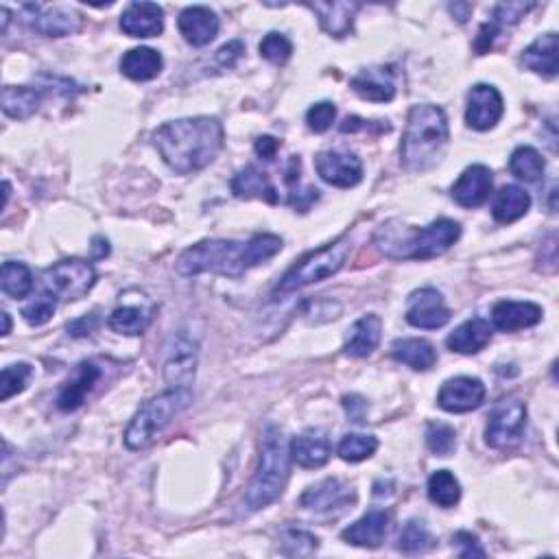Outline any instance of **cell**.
<instances>
[{
  "instance_id": "obj_35",
  "label": "cell",
  "mask_w": 559,
  "mask_h": 559,
  "mask_svg": "<svg viewBox=\"0 0 559 559\" xmlns=\"http://www.w3.org/2000/svg\"><path fill=\"white\" fill-rule=\"evenodd\" d=\"M546 169V162L542 158V153L538 149H533L529 145H520L514 149L509 158V171L511 175H516L522 182H540Z\"/></svg>"
},
{
  "instance_id": "obj_31",
  "label": "cell",
  "mask_w": 559,
  "mask_h": 559,
  "mask_svg": "<svg viewBox=\"0 0 559 559\" xmlns=\"http://www.w3.org/2000/svg\"><path fill=\"white\" fill-rule=\"evenodd\" d=\"M531 208V197L525 188L516 184H507L498 190L492 206V217L496 223L509 225L525 217Z\"/></svg>"
},
{
  "instance_id": "obj_52",
  "label": "cell",
  "mask_w": 559,
  "mask_h": 559,
  "mask_svg": "<svg viewBox=\"0 0 559 559\" xmlns=\"http://www.w3.org/2000/svg\"><path fill=\"white\" fill-rule=\"evenodd\" d=\"M343 407H346L348 415L354 422H363L365 411H367V402L359 396H346L343 398Z\"/></svg>"
},
{
  "instance_id": "obj_12",
  "label": "cell",
  "mask_w": 559,
  "mask_h": 559,
  "mask_svg": "<svg viewBox=\"0 0 559 559\" xmlns=\"http://www.w3.org/2000/svg\"><path fill=\"white\" fill-rule=\"evenodd\" d=\"M505 114V103L498 88L490 83H477L468 92L466 123L474 132H490Z\"/></svg>"
},
{
  "instance_id": "obj_42",
  "label": "cell",
  "mask_w": 559,
  "mask_h": 559,
  "mask_svg": "<svg viewBox=\"0 0 559 559\" xmlns=\"http://www.w3.org/2000/svg\"><path fill=\"white\" fill-rule=\"evenodd\" d=\"M431 544H433V538H431V533H428V529H426L422 520L407 522V527L402 529L400 538H398V549L402 553H407V555L424 553Z\"/></svg>"
},
{
  "instance_id": "obj_44",
  "label": "cell",
  "mask_w": 559,
  "mask_h": 559,
  "mask_svg": "<svg viewBox=\"0 0 559 559\" xmlns=\"http://www.w3.org/2000/svg\"><path fill=\"white\" fill-rule=\"evenodd\" d=\"M57 304L59 302L55 300L51 293L42 291L40 297H35V300L29 306L22 308V317H25L29 326H44L46 321H51Z\"/></svg>"
},
{
  "instance_id": "obj_40",
  "label": "cell",
  "mask_w": 559,
  "mask_h": 559,
  "mask_svg": "<svg viewBox=\"0 0 559 559\" xmlns=\"http://www.w3.org/2000/svg\"><path fill=\"white\" fill-rule=\"evenodd\" d=\"M31 378H33V367L29 363L7 365L3 374H0V400L7 402L11 396L22 394Z\"/></svg>"
},
{
  "instance_id": "obj_17",
  "label": "cell",
  "mask_w": 559,
  "mask_h": 559,
  "mask_svg": "<svg viewBox=\"0 0 559 559\" xmlns=\"http://www.w3.org/2000/svg\"><path fill=\"white\" fill-rule=\"evenodd\" d=\"M356 503V492L348 483L339 479H324L317 485L308 487L302 494L300 505L304 509L317 511V514H330V511H343Z\"/></svg>"
},
{
  "instance_id": "obj_16",
  "label": "cell",
  "mask_w": 559,
  "mask_h": 559,
  "mask_svg": "<svg viewBox=\"0 0 559 559\" xmlns=\"http://www.w3.org/2000/svg\"><path fill=\"white\" fill-rule=\"evenodd\" d=\"M485 400V385L481 378L457 376L442 385L437 394V404L448 413H470L479 409Z\"/></svg>"
},
{
  "instance_id": "obj_6",
  "label": "cell",
  "mask_w": 559,
  "mask_h": 559,
  "mask_svg": "<svg viewBox=\"0 0 559 559\" xmlns=\"http://www.w3.org/2000/svg\"><path fill=\"white\" fill-rule=\"evenodd\" d=\"M190 400H193L190 389H169L147 400L127 426L125 446L129 450H145L151 446L164 428L188 407Z\"/></svg>"
},
{
  "instance_id": "obj_10",
  "label": "cell",
  "mask_w": 559,
  "mask_h": 559,
  "mask_svg": "<svg viewBox=\"0 0 559 559\" xmlns=\"http://www.w3.org/2000/svg\"><path fill=\"white\" fill-rule=\"evenodd\" d=\"M527 426V404L516 398L501 400L490 413L485 428V444L496 450L511 448L520 442Z\"/></svg>"
},
{
  "instance_id": "obj_5",
  "label": "cell",
  "mask_w": 559,
  "mask_h": 559,
  "mask_svg": "<svg viewBox=\"0 0 559 559\" xmlns=\"http://www.w3.org/2000/svg\"><path fill=\"white\" fill-rule=\"evenodd\" d=\"M291 461V450L282 428L269 424L263 433L258 472L247 494L243 496L245 511H260L278 501L291 477Z\"/></svg>"
},
{
  "instance_id": "obj_30",
  "label": "cell",
  "mask_w": 559,
  "mask_h": 559,
  "mask_svg": "<svg viewBox=\"0 0 559 559\" xmlns=\"http://www.w3.org/2000/svg\"><path fill=\"white\" fill-rule=\"evenodd\" d=\"M522 66L531 73H538L542 77H555L559 70L557 62V33H544L533 44H529L520 57Z\"/></svg>"
},
{
  "instance_id": "obj_7",
  "label": "cell",
  "mask_w": 559,
  "mask_h": 559,
  "mask_svg": "<svg viewBox=\"0 0 559 559\" xmlns=\"http://www.w3.org/2000/svg\"><path fill=\"white\" fill-rule=\"evenodd\" d=\"M350 247L352 245L346 236H341V239L319 247L317 252L304 256L300 263H295L287 273H284V278L278 282L276 291H273V297L280 300V297L300 291L308 287V284L332 278L335 273L343 269V265H346V260L350 256Z\"/></svg>"
},
{
  "instance_id": "obj_18",
  "label": "cell",
  "mask_w": 559,
  "mask_h": 559,
  "mask_svg": "<svg viewBox=\"0 0 559 559\" xmlns=\"http://www.w3.org/2000/svg\"><path fill=\"white\" fill-rule=\"evenodd\" d=\"M494 177L485 164H472L459 175V180L450 188V195L461 208H479L492 195Z\"/></svg>"
},
{
  "instance_id": "obj_34",
  "label": "cell",
  "mask_w": 559,
  "mask_h": 559,
  "mask_svg": "<svg viewBox=\"0 0 559 559\" xmlns=\"http://www.w3.org/2000/svg\"><path fill=\"white\" fill-rule=\"evenodd\" d=\"M42 105V92L27 86H7L3 90V112L16 121H25Z\"/></svg>"
},
{
  "instance_id": "obj_54",
  "label": "cell",
  "mask_w": 559,
  "mask_h": 559,
  "mask_svg": "<svg viewBox=\"0 0 559 559\" xmlns=\"http://www.w3.org/2000/svg\"><path fill=\"white\" fill-rule=\"evenodd\" d=\"M3 190H5V201H3V208L7 206V201H9V193H11V186H9V182H5L3 184Z\"/></svg>"
},
{
  "instance_id": "obj_3",
  "label": "cell",
  "mask_w": 559,
  "mask_h": 559,
  "mask_svg": "<svg viewBox=\"0 0 559 559\" xmlns=\"http://www.w3.org/2000/svg\"><path fill=\"white\" fill-rule=\"evenodd\" d=\"M461 236L453 219H437L426 228H411L402 221H387L374 234L378 252L391 260H431L446 254Z\"/></svg>"
},
{
  "instance_id": "obj_19",
  "label": "cell",
  "mask_w": 559,
  "mask_h": 559,
  "mask_svg": "<svg viewBox=\"0 0 559 559\" xmlns=\"http://www.w3.org/2000/svg\"><path fill=\"white\" fill-rule=\"evenodd\" d=\"M350 88L359 94L363 101L389 103L396 97V73L391 66H372L361 70L352 77Z\"/></svg>"
},
{
  "instance_id": "obj_48",
  "label": "cell",
  "mask_w": 559,
  "mask_h": 559,
  "mask_svg": "<svg viewBox=\"0 0 559 559\" xmlns=\"http://www.w3.org/2000/svg\"><path fill=\"white\" fill-rule=\"evenodd\" d=\"M453 542L459 549V557H485V551H483L479 538L477 535H472L470 531L455 533Z\"/></svg>"
},
{
  "instance_id": "obj_9",
  "label": "cell",
  "mask_w": 559,
  "mask_h": 559,
  "mask_svg": "<svg viewBox=\"0 0 559 559\" xmlns=\"http://www.w3.org/2000/svg\"><path fill=\"white\" fill-rule=\"evenodd\" d=\"M199 361V335H190V330L182 328L171 337L166 348L164 380L171 389H190L195 380Z\"/></svg>"
},
{
  "instance_id": "obj_2",
  "label": "cell",
  "mask_w": 559,
  "mask_h": 559,
  "mask_svg": "<svg viewBox=\"0 0 559 559\" xmlns=\"http://www.w3.org/2000/svg\"><path fill=\"white\" fill-rule=\"evenodd\" d=\"M282 239L276 234H254L247 243L210 239L201 241L177 258L175 269L180 276L219 273V276L241 278L245 271L267 263L282 252Z\"/></svg>"
},
{
  "instance_id": "obj_20",
  "label": "cell",
  "mask_w": 559,
  "mask_h": 559,
  "mask_svg": "<svg viewBox=\"0 0 559 559\" xmlns=\"http://www.w3.org/2000/svg\"><path fill=\"white\" fill-rule=\"evenodd\" d=\"M389 511L385 509H372L367 511L363 518H359L348 529L341 531L343 542L352 546H361V549H376L383 544L385 535L389 531Z\"/></svg>"
},
{
  "instance_id": "obj_45",
  "label": "cell",
  "mask_w": 559,
  "mask_h": 559,
  "mask_svg": "<svg viewBox=\"0 0 559 559\" xmlns=\"http://www.w3.org/2000/svg\"><path fill=\"white\" fill-rule=\"evenodd\" d=\"M335 118H337V105L330 101H321L315 103L311 110L306 112V125L311 132L324 134L332 127V123H335Z\"/></svg>"
},
{
  "instance_id": "obj_39",
  "label": "cell",
  "mask_w": 559,
  "mask_h": 559,
  "mask_svg": "<svg viewBox=\"0 0 559 559\" xmlns=\"http://www.w3.org/2000/svg\"><path fill=\"white\" fill-rule=\"evenodd\" d=\"M378 450V439L374 435H361V433H348L337 446V455L343 461L359 463L370 459Z\"/></svg>"
},
{
  "instance_id": "obj_50",
  "label": "cell",
  "mask_w": 559,
  "mask_h": 559,
  "mask_svg": "<svg viewBox=\"0 0 559 559\" xmlns=\"http://www.w3.org/2000/svg\"><path fill=\"white\" fill-rule=\"evenodd\" d=\"M97 324H99V317H97V313H92V315H86V317L73 321V324L68 326V332L73 337H86V335H92V330L97 328Z\"/></svg>"
},
{
  "instance_id": "obj_1",
  "label": "cell",
  "mask_w": 559,
  "mask_h": 559,
  "mask_svg": "<svg viewBox=\"0 0 559 559\" xmlns=\"http://www.w3.org/2000/svg\"><path fill=\"white\" fill-rule=\"evenodd\" d=\"M225 142L219 118L195 116L164 123L153 132V147L164 164L177 175H190L217 160Z\"/></svg>"
},
{
  "instance_id": "obj_21",
  "label": "cell",
  "mask_w": 559,
  "mask_h": 559,
  "mask_svg": "<svg viewBox=\"0 0 559 559\" xmlns=\"http://www.w3.org/2000/svg\"><path fill=\"white\" fill-rule=\"evenodd\" d=\"M101 378V367L92 361H83L77 365L75 374L70 376L62 391L57 396V407L62 409L64 413L77 411L83 402H86L88 394L94 389V385L99 383Z\"/></svg>"
},
{
  "instance_id": "obj_29",
  "label": "cell",
  "mask_w": 559,
  "mask_h": 559,
  "mask_svg": "<svg viewBox=\"0 0 559 559\" xmlns=\"http://www.w3.org/2000/svg\"><path fill=\"white\" fill-rule=\"evenodd\" d=\"M308 9L317 14L319 25L326 33L335 35V38H346L354 27V16L359 11V3H308Z\"/></svg>"
},
{
  "instance_id": "obj_49",
  "label": "cell",
  "mask_w": 559,
  "mask_h": 559,
  "mask_svg": "<svg viewBox=\"0 0 559 559\" xmlns=\"http://www.w3.org/2000/svg\"><path fill=\"white\" fill-rule=\"evenodd\" d=\"M245 53V46L241 40H234V42H228L225 46H221V49L217 51V64L223 68V70H230L236 66V62H239L241 55Z\"/></svg>"
},
{
  "instance_id": "obj_8",
  "label": "cell",
  "mask_w": 559,
  "mask_h": 559,
  "mask_svg": "<svg viewBox=\"0 0 559 559\" xmlns=\"http://www.w3.org/2000/svg\"><path fill=\"white\" fill-rule=\"evenodd\" d=\"M97 284V269L81 258L59 260L42 273V287L57 302H77L86 297Z\"/></svg>"
},
{
  "instance_id": "obj_22",
  "label": "cell",
  "mask_w": 559,
  "mask_h": 559,
  "mask_svg": "<svg viewBox=\"0 0 559 559\" xmlns=\"http://www.w3.org/2000/svg\"><path fill=\"white\" fill-rule=\"evenodd\" d=\"M177 27H180V33L188 44L206 46L217 38L219 18L210 7L193 5L182 11L180 18H177Z\"/></svg>"
},
{
  "instance_id": "obj_32",
  "label": "cell",
  "mask_w": 559,
  "mask_h": 559,
  "mask_svg": "<svg viewBox=\"0 0 559 559\" xmlns=\"http://www.w3.org/2000/svg\"><path fill=\"white\" fill-rule=\"evenodd\" d=\"M391 356L415 372L433 370L437 363V350L433 343L426 339H398L394 341V346H391Z\"/></svg>"
},
{
  "instance_id": "obj_4",
  "label": "cell",
  "mask_w": 559,
  "mask_h": 559,
  "mask_svg": "<svg viewBox=\"0 0 559 559\" xmlns=\"http://www.w3.org/2000/svg\"><path fill=\"white\" fill-rule=\"evenodd\" d=\"M450 129L446 112L439 105H413L400 145V162L409 173H426L442 160Z\"/></svg>"
},
{
  "instance_id": "obj_11",
  "label": "cell",
  "mask_w": 559,
  "mask_h": 559,
  "mask_svg": "<svg viewBox=\"0 0 559 559\" xmlns=\"http://www.w3.org/2000/svg\"><path fill=\"white\" fill-rule=\"evenodd\" d=\"M156 304L151 302V297L142 291H127L121 295V302L112 311L107 326H110L118 335L125 337H138L142 332H147L153 317H156Z\"/></svg>"
},
{
  "instance_id": "obj_43",
  "label": "cell",
  "mask_w": 559,
  "mask_h": 559,
  "mask_svg": "<svg viewBox=\"0 0 559 559\" xmlns=\"http://www.w3.org/2000/svg\"><path fill=\"white\" fill-rule=\"evenodd\" d=\"M260 55H263L267 62L276 64V66H282V64H287L289 59H291L293 44H291V40L284 33L271 31V33L265 35L263 42H260Z\"/></svg>"
},
{
  "instance_id": "obj_53",
  "label": "cell",
  "mask_w": 559,
  "mask_h": 559,
  "mask_svg": "<svg viewBox=\"0 0 559 559\" xmlns=\"http://www.w3.org/2000/svg\"><path fill=\"white\" fill-rule=\"evenodd\" d=\"M3 324H5V328H3V337H7L9 332H11V319H9V313H3Z\"/></svg>"
},
{
  "instance_id": "obj_41",
  "label": "cell",
  "mask_w": 559,
  "mask_h": 559,
  "mask_svg": "<svg viewBox=\"0 0 559 559\" xmlns=\"http://www.w3.org/2000/svg\"><path fill=\"white\" fill-rule=\"evenodd\" d=\"M426 446L437 457H448L457 448L455 428L444 422H431L426 428Z\"/></svg>"
},
{
  "instance_id": "obj_47",
  "label": "cell",
  "mask_w": 559,
  "mask_h": 559,
  "mask_svg": "<svg viewBox=\"0 0 559 559\" xmlns=\"http://www.w3.org/2000/svg\"><path fill=\"white\" fill-rule=\"evenodd\" d=\"M343 134H356V132H374V134H385L391 132L389 121H363L359 116H350L341 123Z\"/></svg>"
},
{
  "instance_id": "obj_25",
  "label": "cell",
  "mask_w": 559,
  "mask_h": 559,
  "mask_svg": "<svg viewBox=\"0 0 559 559\" xmlns=\"http://www.w3.org/2000/svg\"><path fill=\"white\" fill-rule=\"evenodd\" d=\"M289 450H291V459L297 463V466L306 470L326 466L330 459L328 437L321 431H313V428H308V431H304L302 435L293 437Z\"/></svg>"
},
{
  "instance_id": "obj_28",
  "label": "cell",
  "mask_w": 559,
  "mask_h": 559,
  "mask_svg": "<svg viewBox=\"0 0 559 559\" xmlns=\"http://www.w3.org/2000/svg\"><path fill=\"white\" fill-rule=\"evenodd\" d=\"M232 193L239 199H263L267 204H278V190L271 184L269 175L258 166L247 164L245 169L234 175Z\"/></svg>"
},
{
  "instance_id": "obj_13",
  "label": "cell",
  "mask_w": 559,
  "mask_h": 559,
  "mask_svg": "<svg viewBox=\"0 0 559 559\" xmlns=\"http://www.w3.org/2000/svg\"><path fill=\"white\" fill-rule=\"evenodd\" d=\"M27 14V22L33 31H38L46 38H64L79 31L81 14L73 7L64 5H25L22 7Z\"/></svg>"
},
{
  "instance_id": "obj_24",
  "label": "cell",
  "mask_w": 559,
  "mask_h": 559,
  "mask_svg": "<svg viewBox=\"0 0 559 559\" xmlns=\"http://www.w3.org/2000/svg\"><path fill=\"white\" fill-rule=\"evenodd\" d=\"M544 317L542 306L535 302H514L503 300L492 308V321L498 330L516 332L538 326Z\"/></svg>"
},
{
  "instance_id": "obj_27",
  "label": "cell",
  "mask_w": 559,
  "mask_h": 559,
  "mask_svg": "<svg viewBox=\"0 0 559 559\" xmlns=\"http://www.w3.org/2000/svg\"><path fill=\"white\" fill-rule=\"evenodd\" d=\"M492 341V326L485 319L474 317L463 321L459 328L450 332L446 339V346L450 352L457 354H479L490 346Z\"/></svg>"
},
{
  "instance_id": "obj_23",
  "label": "cell",
  "mask_w": 559,
  "mask_h": 559,
  "mask_svg": "<svg viewBox=\"0 0 559 559\" xmlns=\"http://www.w3.org/2000/svg\"><path fill=\"white\" fill-rule=\"evenodd\" d=\"M123 33L132 38H158L164 31V9L156 3H132L121 16Z\"/></svg>"
},
{
  "instance_id": "obj_14",
  "label": "cell",
  "mask_w": 559,
  "mask_h": 559,
  "mask_svg": "<svg viewBox=\"0 0 559 559\" xmlns=\"http://www.w3.org/2000/svg\"><path fill=\"white\" fill-rule=\"evenodd\" d=\"M315 169L321 180L337 188H352L363 180V162L350 151H321Z\"/></svg>"
},
{
  "instance_id": "obj_26",
  "label": "cell",
  "mask_w": 559,
  "mask_h": 559,
  "mask_svg": "<svg viewBox=\"0 0 559 559\" xmlns=\"http://www.w3.org/2000/svg\"><path fill=\"white\" fill-rule=\"evenodd\" d=\"M380 335H383V321H380V317L363 315L350 326L343 350H346L348 356H354V359H365V356H370L378 348Z\"/></svg>"
},
{
  "instance_id": "obj_15",
  "label": "cell",
  "mask_w": 559,
  "mask_h": 559,
  "mask_svg": "<svg viewBox=\"0 0 559 559\" xmlns=\"http://www.w3.org/2000/svg\"><path fill=\"white\" fill-rule=\"evenodd\" d=\"M407 321L413 328L437 330L450 321V308L444 302V295L433 287H424L409 295Z\"/></svg>"
},
{
  "instance_id": "obj_46",
  "label": "cell",
  "mask_w": 559,
  "mask_h": 559,
  "mask_svg": "<svg viewBox=\"0 0 559 559\" xmlns=\"http://www.w3.org/2000/svg\"><path fill=\"white\" fill-rule=\"evenodd\" d=\"M529 9H533V3H501L494 7L490 22L503 31L505 27L516 25L520 18H525Z\"/></svg>"
},
{
  "instance_id": "obj_51",
  "label": "cell",
  "mask_w": 559,
  "mask_h": 559,
  "mask_svg": "<svg viewBox=\"0 0 559 559\" xmlns=\"http://www.w3.org/2000/svg\"><path fill=\"white\" fill-rule=\"evenodd\" d=\"M256 153L260 158L263 160H267V162H271L273 158L278 156V149H280V142L276 140V138H271V136H260L258 140H256Z\"/></svg>"
},
{
  "instance_id": "obj_36",
  "label": "cell",
  "mask_w": 559,
  "mask_h": 559,
  "mask_svg": "<svg viewBox=\"0 0 559 559\" xmlns=\"http://www.w3.org/2000/svg\"><path fill=\"white\" fill-rule=\"evenodd\" d=\"M426 492H428V498H431V503H435L437 507H444V509L455 507L461 501V485L450 470L433 472L431 477H428Z\"/></svg>"
},
{
  "instance_id": "obj_38",
  "label": "cell",
  "mask_w": 559,
  "mask_h": 559,
  "mask_svg": "<svg viewBox=\"0 0 559 559\" xmlns=\"http://www.w3.org/2000/svg\"><path fill=\"white\" fill-rule=\"evenodd\" d=\"M319 549V540L304 529L287 527L280 531V553L287 557H311Z\"/></svg>"
},
{
  "instance_id": "obj_33",
  "label": "cell",
  "mask_w": 559,
  "mask_h": 559,
  "mask_svg": "<svg viewBox=\"0 0 559 559\" xmlns=\"http://www.w3.org/2000/svg\"><path fill=\"white\" fill-rule=\"evenodd\" d=\"M164 68V59L160 51L140 46V49L127 51L121 59V73L132 81H151L156 79Z\"/></svg>"
},
{
  "instance_id": "obj_37",
  "label": "cell",
  "mask_w": 559,
  "mask_h": 559,
  "mask_svg": "<svg viewBox=\"0 0 559 559\" xmlns=\"http://www.w3.org/2000/svg\"><path fill=\"white\" fill-rule=\"evenodd\" d=\"M0 287H3V293L11 297V300H25L33 291V273L25 263L7 260L3 271H0Z\"/></svg>"
}]
</instances>
